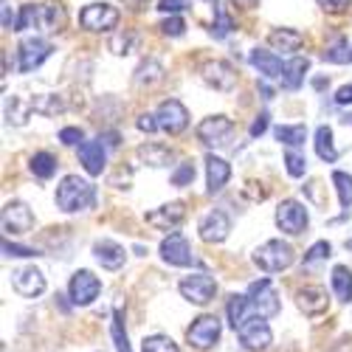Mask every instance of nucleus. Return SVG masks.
<instances>
[{"mask_svg": "<svg viewBox=\"0 0 352 352\" xmlns=\"http://www.w3.org/2000/svg\"><path fill=\"white\" fill-rule=\"evenodd\" d=\"M135 158L144 164V166H153V169H161V166H169L172 161V150L164 144H141L135 150Z\"/></svg>", "mask_w": 352, "mask_h": 352, "instance_id": "393cba45", "label": "nucleus"}, {"mask_svg": "<svg viewBox=\"0 0 352 352\" xmlns=\"http://www.w3.org/2000/svg\"><path fill=\"white\" fill-rule=\"evenodd\" d=\"M231 28H234L231 17L226 14V9H223V6H217V23L212 25V34H214L217 40H223V37H228V34H231Z\"/></svg>", "mask_w": 352, "mask_h": 352, "instance_id": "37998d69", "label": "nucleus"}, {"mask_svg": "<svg viewBox=\"0 0 352 352\" xmlns=\"http://www.w3.org/2000/svg\"><path fill=\"white\" fill-rule=\"evenodd\" d=\"M65 25V9L60 3H25L17 17V32L40 28V32H60Z\"/></svg>", "mask_w": 352, "mask_h": 352, "instance_id": "f03ea898", "label": "nucleus"}, {"mask_svg": "<svg viewBox=\"0 0 352 352\" xmlns=\"http://www.w3.org/2000/svg\"><path fill=\"white\" fill-rule=\"evenodd\" d=\"M245 296H248L251 307L256 310V316H262V318H271V316H276V313L282 310L279 293H276V287H274L271 279H256V282H251Z\"/></svg>", "mask_w": 352, "mask_h": 352, "instance_id": "20e7f679", "label": "nucleus"}, {"mask_svg": "<svg viewBox=\"0 0 352 352\" xmlns=\"http://www.w3.org/2000/svg\"><path fill=\"white\" fill-rule=\"evenodd\" d=\"M310 68V60L307 56H293L290 63H285V76H282V85L287 91H296V87L305 82V74Z\"/></svg>", "mask_w": 352, "mask_h": 352, "instance_id": "cd10ccee", "label": "nucleus"}, {"mask_svg": "<svg viewBox=\"0 0 352 352\" xmlns=\"http://www.w3.org/2000/svg\"><path fill=\"white\" fill-rule=\"evenodd\" d=\"M12 287L20 293L23 299H37L45 293V276L34 265L17 268V271H12Z\"/></svg>", "mask_w": 352, "mask_h": 352, "instance_id": "2eb2a0df", "label": "nucleus"}, {"mask_svg": "<svg viewBox=\"0 0 352 352\" xmlns=\"http://www.w3.org/2000/svg\"><path fill=\"white\" fill-rule=\"evenodd\" d=\"M141 352H181V349L169 336H150V338H144Z\"/></svg>", "mask_w": 352, "mask_h": 352, "instance_id": "58836bf2", "label": "nucleus"}, {"mask_svg": "<svg viewBox=\"0 0 352 352\" xmlns=\"http://www.w3.org/2000/svg\"><path fill=\"white\" fill-rule=\"evenodd\" d=\"M206 3H217V0H206Z\"/></svg>", "mask_w": 352, "mask_h": 352, "instance_id": "4d7b16f0", "label": "nucleus"}, {"mask_svg": "<svg viewBox=\"0 0 352 352\" xmlns=\"http://www.w3.org/2000/svg\"><path fill=\"white\" fill-rule=\"evenodd\" d=\"M316 3L324 12H330V14H344L352 6V0H316Z\"/></svg>", "mask_w": 352, "mask_h": 352, "instance_id": "de8ad7c7", "label": "nucleus"}, {"mask_svg": "<svg viewBox=\"0 0 352 352\" xmlns=\"http://www.w3.org/2000/svg\"><path fill=\"white\" fill-rule=\"evenodd\" d=\"M186 32V23L175 14V17H166L164 23H161V34H166V37H181Z\"/></svg>", "mask_w": 352, "mask_h": 352, "instance_id": "c03bdc74", "label": "nucleus"}, {"mask_svg": "<svg viewBox=\"0 0 352 352\" xmlns=\"http://www.w3.org/2000/svg\"><path fill=\"white\" fill-rule=\"evenodd\" d=\"M265 130H268V113H259L256 119H254V124H251V130H248V133H251V138H259Z\"/></svg>", "mask_w": 352, "mask_h": 352, "instance_id": "3c124183", "label": "nucleus"}, {"mask_svg": "<svg viewBox=\"0 0 352 352\" xmlns=\"http://www.w3.org/2000/svg\"><path fill=\"white\" fill-rule=\"evenodd\" d=\"M285 169H287L290 178H302V175L307 172L305 155H299L296 150H287V153H285Z\"/></svg>", "mask_w": 352, "mask_h": 352, "instance_id": "ea45409f", "label": "nucleus"}, {"mask_svg": "<svg viewBox=\"0 0 352 352\" xmlns=\"http://www.w3.org/2000/svg\"><path fill=\"white\" fill-rule=\"evenodd\" d=\"M330 243H316V245H310V251L305 254V265H310V262H318V259H327L330 256Z\"/></svg>", "mask_w": 352, "mask_h": 352, "instance_id": "a18cd8bd", "label": "nucleus"}, {"mask_svg": "<svg viewBox=\"0 0 352 352\" xmlns=\"http://www.w3.org/2000/svg\"><path fill=\"white\" fill-rule=\"evenodd\" d=\"M178 290H181V296H184L186 302H192V305L203 307V305H209V302L214 299V293H217V282H214L209 274H189V276H184V279H181Z\"/></svg>", "mask_w": 352, "mask_h": 352, "instance_id": "0eeeda50", "label": "nucleus"}, {"mask_svg": "<svg viewBox=\"0 0 352 352\" xmlns=\"http://www.w3.org/2000/svg\"><path fill=\"white\" fill-rule=\"evenodd\" d=\"M310 217H307V209L302 206L299 200H282L276 206V226L290 234V237H296V234H302L307 228Z\"/></svg>", "mask_w": 352, "mask_h": 352, "instance_id": "ddd939ff", "label": "nucleus"}, {"mask_svg": "<svg viewBox=\"0 0 352 352\" xmlns=\"http://www.w3.org/2000/svg\"><path fill=\"white\" fill-rule=\"evenodd\" d=\"M161 259L166 262V265H175V268H189V265H195L192 245H189V240L184 237V234H178V231H172L169 237L161 243Z\"/></svg>", "mask_w": 352, "mask_h": 352, "instance_id": "4468645a", "label": "nucleus"}, {"mask_svg": "<svg viewBox=\"0 0 352 352\" xmlns=\"http://www.w3.org/2000/svg\"><path fill=\"white\" fill-rule=\"evenodd\" d=\"M192 181H195V164L192 161H184L172 172V186H189Z\"/></svg>", "mask_w": 352, "mask_h": 352, "instance_id": "a19ab883", "label": "nucleus"}, {"mask_svg": "<svg viewBox=\"0 0 352 352\" xmlns=\"http://www.w3.org/2000/svg\"><path fill=\"white\" fill-rule=\"evenodd\" d=\"M248 60H251V65H254L262 76H265V79H282V76H285V63L279 60L274 51L254 48V51L248 54Z\"/></svg>", "mask_w": 352, "mask_h": 352, "instance_id": "4be33fe9", "label": "nucleus"}, {"mask_svg": "<svg viewBox=\"0 0 352 352\" xmlns=\"http://www.w3.org/2000/svg\"><path fill=\"white\" fill-rule=\"evenodd\" d=\"M184 217H186V206L181 200H172V203H164V206H158L146 214V223L158 231H175L184 223Z\"/></svg>", "mask_w": 352, "mask_h": 352, "instance_id": "dca6fc26", "label": "nucleus"}, {"mask_svg": "<svg viewBox=\"0 0 352 352\" xmlns=\"http://www.w3.org/2000/svg\"><path fill=\"white\" fill-rule=\"evenodd\" d=\"M122 313H116L113 316V341H116V349L119 352H130V341H127V333H124V327H122Z\"/></svg>", "mask_w": 352, "mask_h": 352, "instance_id": "79ce46f5", "label": "nucleus"}, {"mask_svg": "<svg viewBox=\"0 0 352 352\" xmlns=\"http://www.w3.org/2000/svg\"><path fill=\"white\" fill-rule=\"evenodd\" d=\"M56 158L51 155V153H37L34 158H32V172L37 175V178H43V181H48V178H54V172H56Z\"/></svg>", "mask_w": 352, "mask_h": 352, "instance_id": "c9c22d12", "label": "nucleus"}, {"mask_svg": "<svg viewBox=\"0 0 352 352\" xmlns=\"http://www.w3.org/2000/svg\"><path fill=\"white\" fill-rule=\"evenodd\" d=\"M296 305L305 316H321L327 313L330 307V299H327V290L321 285H305L299 293H296Z\"/></svg>", "mask_w": 352, "mask_h": 352, "instance_id": "aec40b11", "label": "nucleus"}, {"mask_svg": "<svg viewBox=\"0 0 352 352\" xmlns=\"http://www.w3.org/2000/svg\"><path fill=\"white\" fill-rule=\"evenodd\" d=\"M321 56H324L327 63L346 65V63H352V45H349L346 40H338V43H333V45H330L324 54H321Z\"/></svg>", "mask_w": 352, "mask_h": 352, "instance_id": "e433bc0d", "label": "nucleus"}, {"mask_svg": "<svg viewBox=\"0 0 352 352\" xmlns=\"http://www.w3.org/2000/svg\"><path fill=\"white\" fill-rule=\"evenodd\" d=\"M189 6V0H158V12H164V14H169V17H175L178 12H184Z\"/></svg>", "mask_w": 352, "mask_h": 352, "instance_id": "49530a36", "label": "nucleus"}, {"mask_svg": "<svg viewBox=\"0 0 352 352\" xmlns=\"http://www.w3.org/2000/svg\"><path fill=\"white\" fill-rule=\"evenodd\" d=\"M102 138H104L110 146H116V144H119V135H116V133H107V135H102ZM102 138H99V141H102Z\"/></svg>", "mask_w": 352, "mask_h": 352, "instance_id": "6e6d98bb", "label": "nucleus"}, {"mask_svg": "<svg viewBox=\"0 0 352 352\" xmlns=\"http://www.w3.org/2000/svg\"><path fill=\"white\" fill-rule=\"evenodd\" d=\"M330 282H333V290L341 302H352V271L346 265H336Z\"/></svg>", "mask_w": 352, "mask_h": 352, "instance_id": "2f4dec72", "label": "nucleus"}, {"mask_svg": "<svg viewBox=\"0 0 352 352\" xmlns=\"http://www.w3.org/2000/svg\"><path fill=\"white\" fill-rule=\"evenodd\" d=\"M220 330L223 327H220L217 316H200V318L192 321V327L186 330V341H189L192 349L206 352V349H212L220 341Z\"/></svg>", "mask_w": 352, "mask_h": 352, "instance_id": "423d86ee", "label": "nucleus"}, {"mask_svg": "<svg viewBox=\"0 0 352 352\" xmlns=\"http://www.w3.org/2000/svg\"><path fill=\"white\" fill-rule=\"evenodd\" d=\"M32 104H34V113H43V116H60L68 107L65 99L56 96V94H40L32 99Z\"/></svg>", "mask_w": 352, "mask_h": 352, "instance_id": "473e14b6", "label": "nucleus"}, {"mask_svg": "<svg viewBox=\"0 0 352 352\" xmlns=\"http://www.w3.org/2000/svg\"><path fill=\"white\" fill-rule=\"evenodd\" d=\"M122 20V12L110 3H91L79 12V23L87 32H113Z\"/></svg>", "mask_w": 352, "mask_h": 352, "instance_id": "39448f33", "label": "nucleus"}, {"mask_svg": "<svg viewBox=\"0 0 352 352\" xmlns=\"http://www.w3.org/2000/svg\"><path fill=\"white\" fill-rule=\"evenodd\" d=\"M3 254L6 256H14V259H28V256H37L34 248H23V245H14V243H3Z\"/></svg>", "mask_w": 352, "mask_h": 352, "instance_id": "09e8293b", "label": "nucleus"}, {"mask_svg": "<svg viewBox=\"0 0 352 352\" xmlns=\"http://www.w3.org/2000/svg\"><path fill=\"white\" fill-rule=\"evenodd\" d=\"M200 76L206 85H212L214 91H223V94L237 87V71H234L231 63H226V60H206L200 65Z\"/></svg>", "mask_w": 352, "mask_h": 352, "instance_id": "f8f14e48", "label": "nucleus"}, {"mask_svg": "<svg viewBox=\"0 0 352 352\" xmlns=\"http://www.w3.org/2000/svg\"><path fill=\"white\" fill-rule=\"evenodd\" d=\"M99 293H102V282L99 276H94L91 271H76L68 282V296L76 307H87V305H94L99 299Z\"/></svg>", "mask_w": 352, "mask_h": 352, "instance_id": "6e6552de", "label": "nucleus"}, {"mask_svg": "<svg viewBox=\"0 0 352 352\" xmlns=\"http://www.w3.org/2000/svg\"><path fill=\"white\" fill-rule=\"evenodd\" d=\"M79 161H82L87 175H102L104 172V161H107L104 146L99 141H82L79 144Z\"/></svg>", "mask_w": 352, "mask_h": 352, "instance_id": "5701e85b", "label": "nucleus"}, {"mask_svg": "<svg viewBox=\"0 0 352 352\" xmlns=\"http://www.w3.org/2000/svg\"><path fill=\"white\" fill-rule=\"evenodd\" d=\"M228 178H231L228 161H223V158H217V155H209V158H206V184H209V195L220 192V189L228 184Z\"/></svg>", "mask_w": 352, "mask_h": 352, "instance_id": "a878e982", "label": "nucleus"}, {"mask_svg": "<svg viewBox=\"0 0 352 352\" xmlns=\"http://www.w3.org/2000/svg\"><path fill=\"white\" fill-rule=\"evenodd\" d=\"M197 231H200V240L203 243H223L226 237H228V231H231V220H228V214L226 212H220V209H214V212H209L206 217L200 220V226H197Z\"/></svg>", "mask_w": 352, "mask_h": 352, "instance_id": "6ab92c4d", "label": "nucleus"}, {"mask_svg": "<svg viewBox=\"0 0 352 352\" xmlns=\"http://www.w3.org/2000/svg\"><path fill=\"white\" fill-rule=\"evenodd\" d=\"M48 56H51V43L40 40V37H25L17 48V68L23 74H32L48 60Z\"/></svg>", "mask_w": 352, "mask_h": 352, "instance_id": "9b49d317", "label": "nucleus"}, {"mask_svg": "<svg viewBox=\"0 0 352 352\" xmlns=\"http://www.w3.org/2000/svg\"><path fill=\"white\" fill-rule=\"evenodd\" d=\"M333 184H336V192H338L341 206L349 209V206H352V175H346V172H333Z\"/></svg>", "mask_w": 352, "mask_h": 352, "instance_id": "4c0bfd02", "label": "nucleus"}, {"mask_svg": "<svg viewBox=\"0 0 352 352\" xmlns=\"http://www.w3.org/2000/svg\"><path fill=\"white\" fill-rule=\"evenodd\" d=\"M158 82H164V65L158 60H146L135 68V85L138 87H153Z\"/></svg>", "mask_w": 352, "mask_h": 352, "instance_id": "c756f323", "label": "nucleus"}, {"mask_svg": "<svg viewBox=\"0 0 352 352\" xmlns=\"http://www.w3.org/2000/svg\"><path fill=\"white\" fill-rule=\"evenodd\" d=\"M268 45L274 51H285V54H293L305 45V34L296 32V28H274L268 34Z\"/></svg>", "mask_w": 352, "mask_h": 352, "instance_id": "b1692460", "label": "nucleus"}, {"mask_svg": "<svg viewBox=\"0 0 352 352\" xmlns=\"http://www.w3.org/2000/svg\"><path fill=\"white\" fill-rule=\"evenodd\" d=\"M316 153H318V158L324 161V164H333L338 158V150H336V144H333V130L324 127V124L316 130Z\"/></svg>", "mask_w": 352, "mask_h": 352, "instance_id": "7c9ffc66", "label": "nucleus"}, {"mask_svg": "<svg viewBox=\"0 0 352 352\" xmlns=\"http://www.w3.org/2000/svg\"><path fill=\"white\" fill-rule=\"evenodd\" d=\"M60 141L68 144V146H74V144L82 141V130H79V127H65V130L60 133Z\"/></svg>", "mask_w": 352, "mask_h": 352, "instance_id": "603ef678", "label": "nucleus"}, {"mask_svg": "<svg viewBox=\"0 0 352 352\" xmlns=\"http://www.w3.org/2000/svg\"><path fill=\"white\" fill-rule=\"evenodd\" d=\"M96 203V186L91 181L79 178V175H65L56 186V206L65 214H76V212H87L94 209Z\"/></svg>", "mask_w": 352, "mask_h": 352, "instance_id": "f257e3e1", "label": "nucleus"}, {"mask_svg": "<svg viewBox=\"0 0 352 352\" xmlns=\"http://www.w3.org/2000/svg\"><path fill=\"white\" fill-rule=\"evenodd\" d=\"M274 133H276V138H279L282 144H287V146H302L305 138H307V127H305V124H279Z\"/></svg>", "mask_w": 352, "mask_h": 352, "instance_id": "72a5a7b5", "label": "nucleus"}, {"mask_svg": "<svg viewBox=\"0 0 352 352\" xmlns=\"http://www.w3.org/2000/svg\"><path fill=\"white\" fill-rule=\"evenodd\" d=\"M94 256L102 268L107 271H119L124 262H127V251L119 245V243H113V240H99L94 243Z\"/></svg>", "mask_w": 352, "mask_h": 352, "instance_id": "412c9836", "label": "nucleus"}, {"mask_svg": "<svg viewBox=\"0 0 352 352\" xmlns=\"http://www.w3.org/2000/svg\"><path fill=\"white\" fill-rule=\"evenodd\" d=\"M32 228H34L32 209H28L25 203H20V200L6 203V209H3V231L6 234H25V231H32Z\"/></svg>", "mask_w": 352, "mask_h": 352, "instance_id": "a211bd4d", "label": "nucleus"}, {"mask_svg": "<svg viewBox=\"0 0 352 352\" xmlns=\"http://www.w3.org/2000/svg\"><path fill=\"white\" fill-rule=\"evenodd\" d=\"M135 127H138L141 133H155V130H161V127H158V119H155L153 113H141L138 122H135Z\"/></svg>", "mask_w": 352, "mask_h": 352, "instance_id": "8fccbe9b", "label": "nucleus"}, {"mask_svg": "<svg viewBox=\"0 0 352 352\" xmlns=\"http://www.w3.org/2000/svg\"><path fill=\"white\" fill-rule=\"evenodd\" d=\"M293 262H296V251H293L287 243H282V240H268V243H262L254 251V265L259 271H265V274L287 271Z\"/></svg>", "mask_w": 352, "mask_h": 352, "instance_id": "7ed1b4c3", "label": "nucleus"}, {"mask_svg": "<svg viewBox=\"0 0 352 352\" xmlns=\"http://www.w3.org/2000/svg\"><path fill=\"white\" fill-rule=\"evenodd\" d=\"M237 6H243V9H256L259 6V0H234Z\"/></svg>", "mask_w": 352, "mask_h": 352, "instance_id": "5fc2aeb1", "label": "nucleus"}, {"mask_svg": "<svg viewBox=\"0 0 352 352\" xmlns=\"http://www.w3.org/2000/svg\"><path fill=\"white\" fill-rule=\"evenodd\" d=\"M336 104H341V107L352 104V85H344V87H338V91H336Z\"/></svg>", "mask_w": 352, "mask_h": 352, "instance_id": "864d4df0", "label": "nucleus"}, {"mask_svg": "<svg viewBox=\"0 0 352 352\" xmlns=\"http://www.w3.org/2000/svg\"><path fill=\"white\" fill-rule=\"evenodd\" d=\"M248 310H254L251 302H248V296H231V299H228V307H226V313H228V324H231L234 330H240L245 321L251 318Z\"/></svg>", "mask_w": 352, "mask_h": 352, "instance_id": "c85d7f7f", "label": "nucleus"}, {"mask_svg": "<svg viewBox=\"0 0 352 352\" xmlns=\"http://www.w3.org/2000/svg\"><path fill=\"white\" fill-rule=\"evenodd\" d=\"M135 43H138V34L130 32V28H124V32L113 34V40H110V51H113L116 56H127V54H133Z\"/></svg>", "mask_w": 352, "mask_h": 352, "instance_id": "f704fd0d", "label": "nucleus"}, {"mask_svg": "<svg viewBox=\"0 0 352 352\" xmlns=\"http://www.w3.org/2000/svg\"><path fill=\"white\" fill-rule=\"evenodd\" d=\"M32 110H34L32 99H23V96H14L12 94L6 99V122L14 124V127H23L28 122V116H32Z\"/></svg>", "mask_w": 352, "mask_h": 352, "instance_id": "bb28decb", "label": "nucleus"}, {"mask_svg": "<svg viewBox=\"0 0 352 352\" xmlns=\"http://www.w3.org/2000/svg\"><path fill=\"white\" fill-rule=\"evenodd\" d=\"M155 119H158V127L169 135H181L186 127H189V110L178 102V99H166L158 104L155 110Z\"/></svg>", "mask_w": 352, "mask_h": 352, "instance_id": "9d476101", "label": "nucleus"}, {"mask_svg": "<svg viewBox=\"0 0 352 352\" xmlns=\"http://www.w3.org/2000/svg\"><path fill=\"white\" fill-rule=\"evenodd\" d=\"M231 130H234L231 119H228V116H223V113H217V116H209V119H203L197 124V138L206 146H220V144H226Z\"/></svg>", "mask_w": 352, "mask_h": 352, "instance_id": "f3484780", "label": "nucleus"}, {"mask_svg": "<svg viewBox=\"0 0 352 352\" xmlns=\"http://www.w3.org/2000/svg\"><path fill=\"white\" fill-rule=\"evenodd\" d=\"M237 336H240V344L248 352H262V349H268L271 341H274V333H271L268 321L262 318V316H251L245 324L237 330Z\"/></svg>", "mask_w": 352, "mask_h": 352, "instance_id": "1a4fd4ad", "label": "nucleus"}]
</instances>
